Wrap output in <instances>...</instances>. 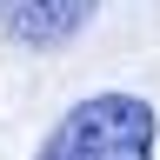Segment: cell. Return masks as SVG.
<instances>
[{"instance_id": "cell-1", "label": "cell", "mask_w": 160, "mask_h": 160, "mask_svg": "<svg viewBox=\"0 0 160 160\" xmlns=\"http://www.w3.org/2000/svg\"><path fill=\"white\" fill-rule=\"evenodd\" d=\"M160 113L140 93H87L60 113L33 160H153Z\"/></svg>"}, {"instance_id": "cell-2", "label": "cell", "mask_w": 160, "mask_h": 160, "mask_svg": "<svg viewBox=\"0 0 160 160\" xmlns=\"http://www.w3.org/2000/svg\"><path fill=\"white\" fill-rule=\"evenodd\" d=\"M93 13L100 0H0V33L27 53H53V47H73L93 27Z\"/></svg>"}]
</instances>
